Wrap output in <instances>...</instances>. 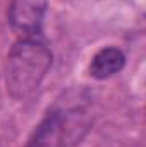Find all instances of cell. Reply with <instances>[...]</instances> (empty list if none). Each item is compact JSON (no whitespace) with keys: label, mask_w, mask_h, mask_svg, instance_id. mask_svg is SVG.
<instances>
[{"label":"cell","mask_w":146,"mask_h":147,"mask_svg":"<svg viewBox=\"0 0 146 147\" xmlns=\"http://www.w3.org/2000/svg\"><path fill=\"white\" fill-rule=\"evenodd\" d=\"M52 50L41 36L19 38L5 60V87L16 99L33 94L52 67Z\"/></svg>","instance_id":"1"},{"label":"cell","mask_w":146,"mask_h":147,"mask_svg":"<svg viewBox=\"0 0 146 147\" xmlns=\"http://www.w3.org/2000/svg\"><path fill=\"white\" fill-rule=\"evenodd\" d=\"M89 121L83 111H50L40 123L28 147H67L76 144L88 130Z\"/></svg>","instance_id":"2"},{"label":"cell","mask_w":146,"mask_h":147,"mask_svg":"<svg viewBox=\"0 0 146 147\" xmlns=\"http://www.w3.org/2000/svg\"><path fill=\"white\" fill-rule=\"evenodd\" d=\"M48 0H10L7 22L19 38L41 36Z\"/></svg>","instance_id":"3"},{"label":"cell","mask_w":146,"mask_h":147,"mask_svg":"<svg viewBox=\"0 0 146 147\" xmlns=\"http://www.w3.org/2000/svg\"><path fill=\"white\" fill-rule=\"evenodd\" d=\"M126 67V55L117 46H105L98 50L88 67V72L96 80H105L113 77Z\"/></svg>","instance_id":"4"}]
</instances>
